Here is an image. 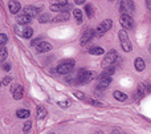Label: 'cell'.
I'll return each mask as SVG.
<instances>
[{
    "mask_svg": "<svg viewBox=\"0 0 151 134\" xmlns=\"http://www.w3.org/2000/svg\"><path fill=\"white\" fill-rule=\"evenodd\" d=\"M24 15L28 16V17H36L37 15H39V9H37L36 7H33V5H25L24 7Z\"/></svg>",
    "mask_w": 151,
    "mask_h": 134,
    "instance_id": "8fae6325",
    "label": "cell"
},
{
    "mask_svg": "<svg viewBox=\"0 0 151 134\" xmlns=\"http://www.w3.org/2000/svg\"><path fill=\"white\" fill-rule=\"evenodd\" d=\"M7 36H5V35L4 33H1V35H0V44H1V45H4L5 44V43H7Z\"/></svg>",
    "mask_w": 151,
    "mask_h": 134,
    "instance_id": "4316f807",
    "label": "cell"
},
{
    "mask_svg": "<svg viewBox=\"0 0 151 134\" xmlns=\"http://www.w3.org/2000/svg\"><path fill=\"white\" fill-rule=\"evenodd\" d=\"M96 134H104V133H102V132H98V133H96Z\"/></svg>",
    "mask_w": 151,
    "mask_h": 134,
    "instance_id": "8d00e7d4",
    "label": "cell"
},
{
    "mask_svg": "<svg viewBox=\"0 0 151 134\" xmlns=\"http://www.w3.org/2000/svg\"><path fill=\"white\" fill-rule=\"evenodd\" d=\"M146 4H147V8H149V9H151V0H147Z\"/></svg>",
    "mask_w": 151,
    "mask_h": 134,
    "instance_id": "836d02e7",
    "label": "cell"
},
{
    "mask_svg": "<svg viewBox=\"0 0 151 134\" xmlns=\"http://www.w3.org/2000/svg\"><path fill=\"white\" fill-rule=\"evenodd\" d=\"M73 13H74V17H76V20H77V23L78 24L82 23V11L81 9H74Z\"/></svg>",
    "mask_w": 151,
    "mask_h": 134,
    "instance_id": "7402d4cb",
    "label": "cell"
},
{
    "mask_svg": "<svg viewBox=\"0 0 151 134\" xmlns=\"http://www.w3.org/2000/svg\"><path fill=\"white\" fill-rule=\"evenodd\" d=\"M31 126H32V122H31V121H29V120H28V121H27L25 124H24V126H23V130H24V132H29V130H31Z\"/></svg>",
    "mask_w": 151,
    "mask_h": 134,
    "instance_id": "d4e9b609",
    "label": "cell"
},
{
    "mask_svg": "<svg viewBox=\"0 0 151 134\" xmlns=\"http://www.w3.org/2000/svg\"><path fill=\"white\" fill-rule=\"evenodd\" d=\"M58 105L63 106V108H66V106L69 105V102H66V101H65V102H58Z\"/></svg>",
    "mask_w": 151,
    "mask_h": 134,
    "instance_id": "d6a6232c",
    "label": "cell"
},
{
    "mask_svg": "<svg viewBox=\"0 0 151 134\" xmlns=\"http://www.w3.org/2000/svg\"><path fill=\"white\" fill-rule=\"evenodd\" d=\"M36 49H37V52L39 53H44V52H48V50L52 49V45H50L49 43H47V41H42L41 44L36 48Z\"/></svg>",
    "mask_w": 151,
    "mask_h": 134,
    "instance_id": "4fadbf2b",
    "label": "cell"
},
{
    "mask_svg": "<svg viewBox=\"0 0 151 134\" xmlns=\"http://www.w3.org/2000/svg\"><path fill=\"white\" fill-rule=\"evenodd\" d=\"M3 69H4V71H9L11 69V65H8V64H4V65H3Z\"/></svg>",
    "mask_w": 151,
    "mask_h": 134,
    "instance_id": "1f68e13d",
    "label": "cell"
},
{
    "mask_svg": "<svg viewBox=\"0 0 151 134\" xmlns=\"http://www.w3.org/2000/svg\"><path fill=\"white\" fill-rule=\"evenodd\" d=\"M149 50H150V53H151V45H150V47H149Z\"/></svg>",
    "mask_w": 151,
    "mask_h": 134,
    "instance_id": "d590c367",
    "label": "cell"
},
{
    "mask_svg": "<svg viewBox=\"0 0 151 134\" xmlns=\"http://www.w3.org/2000/svg\"><path fill=\"white\" fill-rule=\"evenodd\" d=\"M49 15H48V13H45V15H42L41 17H40V23H47L48 20H49Z\"/></svg>",
    "mask_w": 151,
    "mask_h": 134,
    "instance_id": "484cf974",
    "label": "cell"
},
{
    "mask_svg": "<svg viewBox=\"0 0 151 134\" xmlns=\"http://www.w3.org/2000/svg\"><path fill=\"white\" fill-rule=\"evenodd\" d=\"M0 53H1V56H0V60H1V63H4L5 58H7V50H5L4 45H0Z\"/></svg>",
    "mask_w": 151,
    "mask_h": 134,
    "instance_id": "603a6c76",
    "label": "cell"
},
{
    "mask_svg": "<svg viewBox=\"0 0 151 134\" xmlns=\"http://www.w3.org/2000/svg\"><path fill=\"white\" fill-rule=\"evenodd\" d=\"M94 77H96V72H88L86 69H80L77 72V81L76 82L80 85H85L90 82Z\"/></svg>",
    "mask_w": 151,
    "mask_h": 134,
    "instance_id": "6da1fadb",
    "label": "cell"
},
{
    "mask_svg": "<svg viewBox=\"0 0 151 134\" xmlns=\"http://www.w3.org/2000/svg\"><path fill=\"white\" fill-rule=\"evenodd\" d=\"M29 116H31V113H29V110H27V109H20V110L16 112V117H17V118L25 120V118H28Z\"/></svg>",
    "mask_w": 151,
    "mask_h": 134,
    "instance_id": "9a60e30c",
    "label": "cell"
},
{
    "mask_svg": "<svg viewBox=\"0 0 151 134\" xmlns=\"http://www.w3.org/2000/svg\"><path fill=\"white\" fill-rule=\"evenodd\" d=\"M119 9H121L122 15L130 16L131 13L134 12V9H135V5H134V3L131 1V0H122V1L119 3Z\"/></svg>",
    "mask_w": 151,
    "mask_h": 134,
    "instance_id": "277c9868",
    "label": "cell"
},
{
    "mask_svg": "<svg viewBox=\"0 0 151 134\" xmlns=\"http://www.w3.org/2000/svg\"><path fill=\"white\" fill-rule=\"evenodd\" d=\"M117 50L115 49H110L109 52L106 53V56H105L104 58V63H102V66L104 68H109V66H111V64H114V61L117 60Z\"/></svg>",
    "mask_w": 151,
    "mask_h": 134,
    "instance_id": "5b68a950",
    "label": "cell"
},
{
    "mask_svg": "<svg viewBox=\"0 0 151 134\" xmlns=\"http://www.w3.org/2000/svg\"><path fill=\"white\" fill-rule=\"evenodd\" d=\"M94 31L93 29H85L82 33V36H81V45H86L88 43H90V40L94 37Z\"/></svg>",
    "mask_w": 151,
    "mask_h": 134,
    "instance_id": "ba28073f",
    "label": "cell"
},
{
    "mask_svg": "<svg viewBox=\"0 0 151 134\" xmlns=\"http://www.w3.org/2000/svg\"><path fill=\"white\" fill-rule=\"evenodd\" d=\"M11 81H12V79H11V77H5V79H3V85H8Z\"/></svg>",
    "mask_w": 151,
    "mask_h": 134,
    "instance_id": "f546056e",
    "label": "cell"
},
{
    "mask_svg": "<svg viewBox=\"0 0 151 134\" xmlns=\"http://www.w3.org/2000/svg\"><path fill=\"white\" fill-rule=\"evenodd\" d=\"M118 37H119V41H121V47L125 52H130L131 50V43L129 40V36H127V32L125 29H121L118 32Z\"/></svg>",
    "mask_w": 151,
    "mask_h": 134,
    "instance_id": "3957f363",
    "label": "cell"
},
{
    "mask_svg": "<svg viewBox=\"0 0 151 134\" xmlns=\"http://www.w3.org/2000/svg\"><path fill=\"white\" fill-rule=\"evenodd\" d=\"M73 66H74V60H72V58H66V60H63L60 64H58L56 72L60 73V74H66L73 69Z\"/></svg>",
    "mask_w": 151,
    "mask_h": 134,
    "instance_id": "7a4b0ae2",
    "label": "cell"
},
{
    "mask_svg": "<svg viewBox=\"0 0 151 134\" xmlns=\"http://www.w3.org/2000/svg\"><path fill=\"white\" fill-rule=\"evenodd\" d=\"M45 116H47V110H45L44 106H37V118L42 120Z\"/></svg>",
    "mask_w": 151,
    "mask_h": 134,
    "instance_id": "44dd1931",
    "label": "cell"
},
{
    "mask_svg": "<svg viewBox=\"0 0 151 134\" xmlns=\"http://www.w3.org/2000/svg\"><path fill=\"white\" fill-rule=\"evenodd\" d=\"M11 92H12V96H13V98H15V100H20V98L23 97L24 89H23V86H21L20 84H16V85H12Z\"/></svg>",
    "mask_w": 151,
    "mask_h": 134,
    "instance_id": "30bf717a",
    "label": "cell"
},
{
    "mask_svg": "<svg viewBox=\"0 0 151 134\" xmlns=\"http://www.w3.org/2000/svg\"><path fill=\"white\" fill-rule=\"evenodd\" d=\"M113 27V20H110V19H106V20H104L101 24L98 25V28H97V36H104L105 33H106L107 31H109L110 28Z\"/></svg>",
    "mask_w": 151,
    "mask_h": 134,
    "instance_id": "8992f818",
    "label": "cell"
},
{
    "mask_svg": "<svg viewBox=\"0 0 151 134\" xmlns=\"http://www.w3.org/2000/svg\"><path fill=\"white\" fill-rule=\"evenodd\" d=\"M32 35H33V29L29 28V27H27V29H25V32H24V36L23 37H25V39H31Z\"/></svg>",
    "mask_w": 151,
    "mask_h": 134,
    "instance_id": "cb8c5ba5",
    "label": "cell"
},
{
    "mask_svg": "<svg viewBox=\"0 0 151 134\" xmlns=\"http://www.w3.org/2000/svg\"><path fill=\"white\" fill-rule=\"evenodd\" d=\"M29 21H31V17H28V16H25V15L19 16L17 17V24L19 25H27Z\"/></svg>",
    "mask_w": 151,
    "mask_h": 134,
    "instance_id": "e0dca14e",
    "label": "cell"
},
{
    "mask_svg": "<svg viewBox=\"0 0 151 134\" xmlns=\"http://www.w3.org/2000/svg\"><path fill=\"white\" fill-rule=\"evenodd\" d=\"M89 53L90 55H94V56H98V55H102L104 53V49L101 47H93L89 49Z\"/></svg>",
    "mask_w": 151,
    "mask_h": 134,
    "instance_id": "ffe728a7",
    "label": "cell"
},
{
    "mask_svg": "<svg viewBox=\"0 0 151 134\" xmlns=\"http://www.w3.org/2000/svg\"><path fill=\"white\" fill-rule=\"evenodd\" d=\"M69 17L70 16H69L68 12H61L53 19V21H56V23H58V21H66V20H69Z\"/></svg>",
    "mask_w": 151,
    "mask_h": 134,
    "instance_id": "5bb4252c",
    "label": "cell"
},
{
    "mask_svg": "<svg viewBox=\"0 0 151 134\" xmlns=\"http://www.w3.org/2000/svg\"><path fill=\"white\" fill-rule=\"evenodd\" d=\"M113 73H114V68H109L104 72V74H106V76H110V74H113Z\"/></svg>",
    "mask_w": 151,
    "mask_h": 134,
    "instance_id": "f1b7e54d",
    "label": "cell"
},
{
    "mask_svg": "<svg viewBox=\"0 0 151 134\" xmlns=\"http://www.w3.org/2000/svg\"><path fill=\"white\" fill-rule=\"evenodd\" d=\"M111 81H113L111 76H106V74L102 73L98 79V88L99 89H106V88L111 84Z\"/></svg>",
    "mask_w": 151,
    "mask_h": 134,
    "instance_id": "52a82bcc",
    "label": "cell"
},
{
    "mask_svg": "<svg viewBox=\"0 0 151 134\" xmlns=\"http://www.w3.org/2000/svg\"><path fill=\"white\" fill-rule=\"evenodd\" d=\"M74 96L77 98H80V100H83V98H85V94H83V93H81V92H74Z\"/></svg>",
    "mask_w": 151,
    "mask_h": 134,
    "instance_id": "83f0119b",
    "label": "cell"
},
{
    "mask_svg": "<svg viewBox=\"0 0 151 134\" xmlns=\"http://www.w3.org/2000/svg\"><path fill=\"white\" fill-rule=\"evenodd\" d=\"M119 23H121V25H122L125 29L133 28V25H134V21H133V19H131L130 16H127V15H121Z\"/></svg>",
    "mask_w": 151,
    "mask_h": 134,
    "instance_id": "9c48e42d",
    "label": "cell"
},
{
    "mask_svg": "<svg viewBox=\"0 0 151 134\" xmlns=\"http://www.w3.org/2000/svg\"><path fill=\"white\" fill-rule=\"evenodd\" d=\"M85 12H86V15H88V17L91 19L94 16V7L91 4H86L85 5Z\"/></svg>",
    "mask_w": 151,
    "mask_h": 134,
    "instance_id": "d6986e66",
    "label": "cell"
},
{
    "mask_svg": "<svg viewBox=\"0 0 151 134\" xmlns=\"http://www.w3.org/2000/svg\"><path fill=\"white\" fill-rule=\"evenodd\" d=\"M85 0H76V4H83Z\"/></svg>",
    "mask_w": 151,
    "mask_h": 134,
    "instance_id": "e575fe53",
    "label": "cell"
},
{
    "mask_svg": "<svg viewBox=\"0 0 151 134\" xmlns=\"http://www.w3.org/2000/svg\"><path fill=\"white\" fill-rule=\"evenodd\" d=\"M8 8H9V11H11V13H17L19 11H20V8H21V5H20V3L19 1H9L8 3Z\"/></svg>",
    "mask_w": 151,
    "mask_h": 134,
    "instance_id": "7c38bea8",
    "label": "cell"
},
{
    "mask_svg": "<svg viewBox=\"0 0 151 134\" xmlns=\"http://www.w3.org/2000/svg\"><path fill=\"white\" fill-rule=\"evenodd\" d=\"M89 104H91V105H94V106H102L101 102H98V101H94V100H90V101H89Z\"/></svg>",
    "mask_w": 151,
    "mask_h": 134,
    "instance_id": "4dcf8cb0",
    "label": "cell"
},
{
    "mask_svg": "<svg viewBox=\"0 0 151 134\" xmlns=\"http://www.w3.org/2000/svg\"><path fill=\"white\" fill-rule=\"evenodd\" d=\"M145 68H146L145 60H143V58H141V57H138L135 60V69H137V71H139V72H142Z\"/></svg>",
    "mask_w": 151,
    "mask_h": 134,
    "instance_id": "2e32d148",
    "label": "cell"
},
{
    "mask_svg": "<svg viewBox=\"0 0 151 134\" xmlns=\"http://www.w3.org/2000/svg\"><path fill=\"white\" fill-rule=\"evenodd\" d=\"M114 98L115 100H118V101H126L127 100V96H126L125 93L119 92V90H115L114 92Z\"/></svg>",
    "mask_w": 151,
    "mask_h": 134,
    "instance_id": "ac0fdd59",
    "label": "cell"
}]
</instances>
